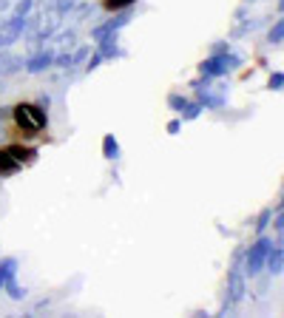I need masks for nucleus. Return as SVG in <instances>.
I'll list each match as a JSON object with an SVG mask.
<instances>
[{
  "label": "nucleus",
  "mask_w": 284,
  "mask_h": 318,
  "mask_svg": "<svg viewBox=\"0 0 284 318\" xmlns=\"http://www.w3.org/2000/svg\"><path fill=\"white\" fill-rule=\"evenodd\" d=\"M34 159V145L31 142H6L0 148V173H14L23 165H29Z\"/></svg>",
  "instance_id": "f03ea898"
},
{
  "label": "nucleus",
  "mask_w": 284,
  "mask_h": 318,
  "mask_svg": "<svg viewBox=\"0 0 284 318\" xmlns=\"http://www.w3.org/2000/svg\"><path fill=\"white\" fill-rule=\"evenodd\" d=\"M3 134L11 142H40L49 128V114L40 102L20 99L3 111Z\"/></svg>",
  "instance_id": "f257e3e1"
},
{
  "label": "nucleus",
  "mask_w": 284,
  "mask_h": 318,
  "mask_svg": "<svg viewBox=\"0 0 284 318\" xmlns=\"http://www.w3.org/2000/svg\"><path fill=\"white\" fill-rule=\"evenodd\" d=\"M134 0H102V9L108 11H119V9H125V6H131Z\"/></svg>",
  "instance_id": "7ed1b4c3"
}]
</instances>
